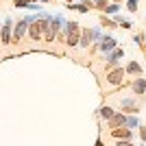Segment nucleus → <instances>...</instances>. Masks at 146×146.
<instances>
[{"mask_svg": "<svg viewBox=\"0 0 146 146\" xmlns=\"http://www.w3.org/2000/svg\"><path fill=\"white\" fill-rule=\"evenodd\" d=\"M66 31H68L66 44L68 46H76V44L81 42V26H79V22H66Z\"/></svg>", "mask_w": 146, "mask_h": 146, "instance_id": "1", "label": "nucleus"}, {"mask_svg": "<svg viewBox=\"0 0 146 146\" xmlns=\"http://www.w3.org/2000/svg\"><path fill=\"white\" fill-rule=\"evenodd\" d=\"M124 76H127L124 68H122V66H116L113 70H109V72H107V79H105V81H107L111 87H118V85H122V83H124Z\"/></svg>", "mask_w": 146, "mask_h": 146, "instance_id": "2", "label": "nucleus"}, {"mask_svg": "<svg viewBox=\"0 0 146 146\" xmlns=\"http://www.w3.org/2000/svg\"><path fill=\"white\" fill-rule=\"evenodd\" d=\"M11 24H13L11 20H7L5 24H2V29H0V39H2V44H5V46L13 42V26H11Z\"/></svg>", "mask_w": 146, "mask_h": 146, "instance_id": "3", "label": "nucleus"}, {"mask_svg": "<svg viewBox=\"0 0 146 146\" xmlns=\"http://www.w3.org/2000/svg\"><path fill=\"white\" fill-rule=\"evenodd\" d=\"M120 109L129 113H140V105L135 98H120Z\"/></svg>", "mask_w": 146, "mask_h": 146, "instance_id": "4", "label": "nucleus"}, {"mask_svg": "<svg viewBox=\"0 0 146 146\" xmlns=\"http://www.w3.org/2000/svg\"><path fill=\"white\" fill-rule=\"evenodd\" d=\"M107 124H109V129H120L127 124V113H122V111H116L113 116H111V120H107Z\"/></svg>", "mask_w": 146, "mask_h": 146, "instance_id": "5", "label": "nucleus"}, {"mask_svg": "<svg viewBox=\"0 0 146 146\" xmlns=\"http://www.w3.org/2000/svg\"><path fill=\"white\" fill-rule=\"evenodd\" d=\"M29 24H31V18H26V20H20L18 24L13 26V42H20V37L24 35V31L29 29Z\"/></svg>", "mask_w": 146, "mask_h": 146, "instance_id": "6", "label": "nucleus"}, {"mask_svg": "<svg viewBox=\"0 0 146 146\" xmlns=\"http://www.w3.org/2000/svg\"><path fill=\"white\" fill-rule=\"evenodd\" d=\"M111 137L113 140H129L131 142V137H133V131L127 127H120V129H111Z\"/></svg>", "mask_w": 146, "mask_h": 146, "instance_id": "7", "label": "nucleus"}, {"mask_svg": "<svg viewBox=\"0 0 146 146\" xmlns=\"http://www.w3.org/2000/svg\"><path fill=\"white\" fill-rule=\"evenodd\" d=\"M116 48H118V42L113 37H103V39H100V50H103V52H113Z\"/></svg>", "mask_w": 146, "mask_h": 146, "instance_id": "8", "label": "nucleus"}, {"mask_svg": "<svg viewBox=\"0 0 146 146\" xmlns=\"http://www.w3.org/2000/svg\"><path fill=\"white\" fill-rule=\"evenodd\" d=\"M131 90H133V94H146V81L142 79V76H135V81L131 83Z\"/></svg>", "mask_w": 146, "mask_h": 146, "instance_id": "9", "label": "nucleus"}, {"mask_svg": "<svg viewBox=\"0 0 146 146\" xmlns=\"http://www.w3.org/2000/svg\"><path fill=\"white\" fill-rule=\"evenodd\" d=\"M124 72H127L129 76H142V66L137 61H129L127 68H124Z\"/></svg>", "mask_w": 146, "mask_h": 146, "instance_id": "10", "label": "nucleus"}, {"mask_svg": "<svg viewBox=\"0 0 146 146\" xmlns=\"http://www.w3.org/2000/svg\"><path fill=\"white\" fill-rule=\"evenodd\" d=\"M116 113V109L113 107H109V105H103L100 109H98V116L100 118H105V120H111V116Z\"/></svg>", "mask_w": 146, "mask_h": 146, "instance_id": "11", "label": "nucleus"}, {"mask_svg": "<svg viewBox=\"0 0 146 146\" xmlns=\"http://www.w3.org/2000/svg\"><path fill=\"white\" fill-rule=\"evenodd\" d=\"M92 37H94V35H92V31L90 29H85V31H81V46H83V48H87V46H90V44H92Z\"/></svg>", "mask_w": 146, "mask_h": 146, "instance_id": "12", "label": "nucleus"}, {"mask_svg": "<svg viewBox=\"0 0 146 146\" xmlns=\"http://www.w3.org/2000/svg\"><path fill=\"white\" fill-rule=\"evenodd\" d=\"M124 127L133 131L135 127H140V118H137V116H127V124H124Z\"/></svg>", "mask_w": 146, "mask_h": 146, "instance_id": "13", "label": "nucleus"}, {"mask_svg": "<svg viewBox=\"0 0 146 146\" xmlns=\"http://www.w3.org/2000/svg\"><path fill=\"white\" fill-rule=\"evenodd\" d=\"M118 9H120V7H118V2H111V5L105 7V13H118Z\"/></svg>", "mask_w": 146, "mask_h": 146, "instance_id": "14", "label": "nucleus"}, {"mask_svg": "<svg viewBox=\"0 0 146 146\" xmlns=\"http://www.w3.org/2000/svg\"><path fill=\"white\" fill-rule=\"evenodd\" d=\"M15 7H20V9H31V0H15Z\"/></svg>", "mask_w": 146, "mask_h": 146, "instance_id": "15", "label": "nucleus"}, {"mask_svg": "<svg viewBox=\"0 0 146 146\" xmlns=\"http://www.w3.org/2000/svg\"><path fill=\"white\" fill-rule=\"evenodd\" d=\"M94 5H96V9L105 11V7H107V0H94Z\"/></svg>", "mask_w": 146, "mask_h": 146, "instance_id": "16", "label": "nucleus"}, {"mask_svg": "<svg viewBox=\"0 0 146 146\" xmlns=\"http://www.w3.org/2000/svg\"><path fill=\"white\" fill-rule=\"evenodd\" d=\"M133 42L137 44V46H142V44H144V35H142V33H137V35L133 37Z\"/></svg>", "mask_w": 146, "mask_h": 146, "instance_id": "17", "label": "nucleus"}, {"mask_svg": "<svg viewBox=\"0 0 146 146\" xmlns=\"http://www.w3.org/2000/svg\"><path fill=\"white\" fill-rule=\"evenodd\" d=\"M116 146H135V144L129 140H116Z\"/></svg>", "mask_w": 146, "mask_h": 146, "instance_id": "18", "label": "nucleus"}, {"mask_svg": "<svg viewBox=\"0 0 146 146\" xmlns=\"http://www.w3.org/2000/svg\"><path fill=\"white\" fill-rule=\"evenodd\" d=\"M137 9V0H129V11H135Z\"/></svg>", "mask_w": 146, "mask_h": 146, "instance_id": "19", "label": "nucleus"}, {"mask_svg": "<svg viewBox=\"0 0 146 146\" xmlns=\"http://www.w3.org/2000/svg\"><path fill=\"white\" fill-rule=\"evenodd\" d=\"M140 137L142 142H146V127H140Z\"/></svg>", "mask_w": 146, "mask_h": 146, "instance_id": "20", "label": "nucleus"}, {"mask_svg": "<svg viewBox=\"0 0 146 146\" xmlns=\"http://www.w3.org/2000/svg\"><path fill=\"white\" fill-rule=\"evenodd\" d=\"M96 146H103V140H100V137L96 140Z\"/></svg>", "mask_w": 146, "mask_h": 146, "instance_id": "21", "label": "nucleus"}]
</instances>
